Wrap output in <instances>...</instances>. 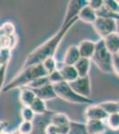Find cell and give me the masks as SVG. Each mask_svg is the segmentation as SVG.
I'll list each match as a JSON object with an SVG mask.
<instances>
[{
	"label": "cell",
	"instance_id": "6da1fadb",
	"mask_svg": "<svg viewBox=\"0 0 119 134\" xmlns=\"http://www.w3.org/2000/svg\"><path fill=\"white\" fill-rule=\"evenodd\" d=\"M77 21H78V17H76L67 25L61 26L60 29L53 37H51L49 40H47L42 45L36 47L35 50H33L31 53L29 54L23 64L21 65V69L31 65L42 64V63L47 58L54 57L56 51H57L63 38Z\"/></svg>",
	"mask_w": 119,
	"mask_h": 134
},
{
	"label": "cell",
	"instance_id": "7a4b0ae2",
	"mask_svg": "<svg viewBox=\"0 0 119 134\" xmlns=\"http://www.w3.org/2000/svg\"><path fill=\"white\" fill-rule=\"evenodd\" d=\"M47 72H45L42 64L28 66L26 68L20 69L19 72L12 78L5 87H4L3 91L8 92L15 88H21L22 87H27L29 83L34 81L36 79L40 77L47 76Z\"/></svg>",
	"mask_w": 119,
	"mask_h": 134
},
{
	"label": "cell",
	"instance_id": "3957f363",
	"mask_svg": "<svg viewBox=\"0 0 119 134\" xmlns=\"http://www.w3.org/2000/svg\"><path fill=\"white\" fill-rule=\"evenodd\" d=\"M113 55L110 54L106 48L103 40H99L96 42L95 52L91 58V61L95 64L99 70L105 73H113V66H112Z\"/></svg>",
	"mask_w": 119,
	"mask_h": 134
},
{
	"label": "cell",
	"instance_id": "277c9868",
	"mask_svg": "<svg viewBox=\"0 0 119 134\" xmlns=\"http://www.w3.org/2000/svg\"><path fill=\"white\" fill-rule=\"evenodd\" d=\"M53 88L55 90V93L57 95V98H60L62 100L68 101L70 103L73 104H92L94 101L92 98H84L80 95L77 94L74 90L71 88L70 84L66 81H61L60 83L54 84Z\"/></svg>",
	"mask_w": 119,
	"mask_h": 134
},
{
	"label": "cell",
	"instance_id": "5b68a950",
	"mask_svg": "<svg viewBox=\"0 0 119 134\" xmlns=\"http://www.w3.org/2000/svg\"><path fill=\"white\" fill-rule=\"evenodd\" d=\"M92 26L101 40H104L107 36L117 32L118 29L117 21L116 20L101 18V17H98Z\"/></svg>",
	"mask_w": 119,
	"mask_h": 134
},
{
	"label": "cell",
	"instance_id": "8992f818",
	"mask_svg": "<svg viewBox=\"0 0 119 134\" xmlns=\"http://www.w3.org/2000/svg\"><path fill=\"white\" fill-rule=\"evenodd\" d=\"M74 91L77 94L84 98H91L92 96V85L89 75L84 77H78L76 81L68 83Z\"/></svg>",
	"mask_w": 119,
	"mask_h": 134
},
{
	"label": "cell",
	"instance_id": "52a82bcc",
	"mask_svg": "<svg viewBox=\"0 0 119 134\" xmlns=\"http://www.w3.org/2000/svg\"><path fill=\"white\" fill-rule=\"evenodd\" d=\"M88 5V0H72L68 2V7L66 10V14L64 16V20L61 26L68 24L76 17H78L79 12L84 6Z\"/></svg>",
	"mask_w": 119,
	"mask_h": 134
},
{
	"label": "cell",
	"instance_id": "ba28073f",
	"mask_svg": "<svg viewBox=\"0 0 119 134\" xmlns=\"http://www.w3.org/2000/svg\"><path fill=\"white\" fill-rule=\"evenodd\" d=\"M84 116L86 121L88 120H99L105 121L108 117V114L99 107V105H90L84 110Z\"/></svg>",
	"mask_w": 119,
	"mask_h": 134
},
{
	"label": "cell",
	"instance_id": "9c48e42d",
	"mask_svg": "<svg viewBox=\"0 0 119 134\" xmlns=\"http://www.w3.org/2000/svg\"><path fill=\"white\" fill-rule=\"evenodd\" d=\"M33 92L35 93L36 98H38L44 101L53 100L57 98V95L53 88V85L51 83L46 84L39 88H31Z\"/></svg>",
	"mask_w": 119,
	"mask_h": 134
},
{
	"label": "cell",
	"instance_id": "30bf717a",
	"mask_svg": "<svg viewBox=\"0 0 119 134\" xmlns=\"http://www.w3.org/2000/svg\"><path fill=\"white\" fill-rule=\"evenodd\" d=\"M80 57L82 58L91 59L93 55L95 48H96V42L89 40H84L77 45Z\"/></svg>",
	"mask_w": 119,
	"mask_h": 134
},
{
	"label": "cell",
	"instance_id": "8fae6325",
	"mask_svg": "<svg viewBox=\"0 0 119 134\" xmlns=\"http://www.w3.org/2000/svg\"><path fill=\"white\" fill-rule=\"evenodd\" d=\"M85 128L88 134H104L108 127L105 121L88 120L85 122Z\"/></svg>",
	"mask_w": 119,
	"mask_h": 134
},
{
	"label": "cell",
	"instance_id": "7c38bea8",
	"mask_svg": "<svg viewBox=\"0 0 119 134\" xmlns=\"http://www.w3.org/2000/svg\"><path fill=\"white\" fill-rule=\"evenodd\" d=\"M57 70H59L61 73L63 81L68 83L76 81L79 77L74 65H66L62 63L61 66H57Z\"/></svg>",
	"mask_w": 119,
	"mask_h": 134
},
{
	"label": "cell",
	"instance_id": "4fadbf2b",
	"mask_svg": "<svg viewBox=\"0 0 119 134\" xmlns=\"http://www.w3.org/2000/svg\"><path fill=\"white\" fill-rule=\"evenodd\" d=\"M106 48L112 55H116L119 53V32H115L107 36L103 40Z\"/></svg>",
	"mask_w": 119,
	"mask_h": 134
},
{
	"label": "cell",
	"instance_id": "5bb4252c",
	"mask_svg": "<svg viewBox=\"0 0 119 134\" xmlns=\"http://www.w3.org/2000/svg\"><path fill=\"white\" fill-rule=\"evenodd\" d=\"M80 58H81V57H80L77 46L72 45V46L68 47V48L67 49L62 63L66 65H75Z\"/></svg>",
	"mask_w": 119,
	"mask_h": 134
},
{
	"label": "cell",
	"instance_id": "9a60e30c",
	"mask_svg": "<svg viewBox=\"0 0 119 134\" xmlns=\"http://www.w3.org/2000/svg\"><path fill=\"white\" fill-rule=\"evenodd\" d=\"M97 18L98 16H97L96 11L92 10L88 5L82 8V10L78 14V20L88 23V24H92Z\"/></svg>",
	"mask_w": 119,
	"mask_h": 134
},
{
	"label": "cell",
	"instance_id": "2e32d148",
	"mask_svg": "<svg viewBox=\"0 0 119 134\" xmlns=\"http://www.w3.org/2000/svg\"><path fill=\"white\" fill-rule=\"evenodd\" d=\"M36 98V95L31 88L22 87L20 88V102L22 107H30Z\"/></svg>",
	"mask_w": 119,
	"mask_h": 134
},
{
	"label": "cell",
	"instance_id": "e0dca14e",
	"mask_svg": "<svg viewBox=\"0 0 119 134\" xmlns=\"http://www.w3.org/2000/svg\"><path fill=\"white\" fill-rule=\"evenodd\" d=\"M91 64H92L91 59L82 58V57L77 62V64H76L74 66L76 68V70H77V73H78L79 77H84V76L89 75Z\"/></svg>",
	"mask_w": 119,
	"mask_h": 134
},
{
	"label": "cell",
	"instance_id": "ac0fdd59",
	"mask_svg": "<svg viewBox=\"0 0 119 134\" xmlns=\"http://www.w3.org/2000/svg\"><path fill=\"white\" fill-rule=\"evenodd\" d=\"M71 120L66 114L63 113H56L51 117L50 124H54L56 126H63V125L70 124Z\"/></svg>",
	"mask_w": 119,
	"mask_h": 134
},
{
	"label": "cell",
	"instance_id": "d6986e66",
	"mask_svg": "<svg viewBox=\"0 0 119 134\" xmlns=\"http://www.w3.org/2000/svg\"><path fill=\"white\" fill-rule=\"evenodd\" d=\"M29 107L32 109V111L34 112L35 114H44L47 113V107L45 101L38 98H35V100L32 102Z\"/></svg>",
	"mask_w": 119,
	"mask_h": 134
},
{
	"label": "cell",
	"instance_id": "ffe728a7",
	"mask_svg": "<svg viewBox=\"0 0 119 134\" xmlns=\"http://www.w3.org/2000/svg\"><path fill=\"white\" fill-rule=\"evenodd\" d=\"M98 105L108 114V115L119 112V105L116 101H104Z\"/></svg>",
	"mask_w": 119,
	"mask_h": 134
},
{
	"label": "cell",
	"instance_id": "44dd1931",
	"mask_svg": "<svg viewBox=\"0 0 119 134\" xmlns=\"http://www.w3.org/2000/svg\"><path fill=\"white\" fill-rule=\"evenodd\" d=\"M107 127L112 131H119V113L112 114L108 115L105 120Z\"/></svg>",
	"mask_w": 119,
	"mask_h": 134
},
{
	"label": "cell",
	"instance_id": "7402d4cb",
	"mask_svg": "<svg viewBox=\"0 0 119 134\" xmlns=\"http://www.w3.org/2000/svg\"><path fill=\"white\" fill-rule=\"evenodd\" d=\"M97 16L101 17V18H107V19H112V20H116L117 21L119 20V14H115V13L111 12L110 10L105 7L104 5L96 12Z\"/></svg>",
	"mask_w": 119,
	"mask_h": 134
},
{
	"label": "cell",
	"instance_id": "603a6c76",
	"mask_svg": "<svg viewBox=\"0 0 119 134\" xmlns=\"http://www.w3.org/2000/svg\"><path fill=\"white\" fill-rule=\"evenodd\" d=\"M42 65L45 70V72H47V74H50L53 72L57 70L58 66V62L56 61L54 57H50L45 59L44 62L42 63Z\"/></svg>",
	"mask_w": 119,
	"mask_h": 134
},
{
	"label": "cell",
	"instance_id": "cb8c5ba5",
	"mask_svg": "<svg viewBox=\"0 0 119 134\" xmlns=\"http://www.w3.org/2000/svg\"><path fill=\"white\" fill-rule=\"evenodd\" d=\"M70 134H88L86 131L85 124L77 122H70Z\"/></svg>",
	"mask_w": 119,
	"mask_h": 134
},
{
	"label": "cell",
	"instance_id": "d4e9b609",
	"mask_svg": "<svg viewBox=\"0 0 119 134\" xmlns=\"http://www.w3.org/2000/svg\"><path fill=\"white\" fill-rule=\"evenodd\" d=\"M21 116L22 121L25 122H33L35 114L29 107H22L21 109Z\"/></svg>",
	"mask_w": 119,
	"mask_h": 134
},
{
	"label": "cell",
	"instance_id": "484cf974",
	"mask_svg": "<svg viewBox=\"0 0 119 134\" xmlns=\"http://www.w3.org/2000/svg\"><path fill=\"white\" fill-rule=\"evenodd\" d=\"M34 125L32 122H25L22 121L19 125L17 131H19L20 134H30L33 131Z\"/></svg>",
	"mask_w": 119,
	"mask_h": 134
},
{
	"label": "cell",
	"instance_id": "4316f807",
	"mask_svg": "<svg viewBox=\"0 0 119 134\" xmlns=\"http://www.w3.org/2000/svg\"><path fill=\"white\" fill-rule=\"evenodd\" d=\"M49 83L50 82H49V80H48V76H44V77H40V78L36 79L34 81H32L31 83H29L27 87L29 88H39L46 85V84H49Z\"/></svg>",
	"mask_w": 119,
	"mask_h": 134
},
{
	"label": "cell",
	"instance_id": "83f0119b",
	"mask_svg": "<svg viewBox=\"0 0 119 134\" xmlns=\"http://www.w3.org/2000/svg\"><path fill=\"white\" fill-rule=\"evenodd\" d=\"M47 76H48L49 82L51 84H53V85L60 83V82H61V81H64L61 73H60L59 70L54 71V72H53L52 73H50V74L47 75Z\"/></svg>",
	"mask_w": 119,
	"mask_h": 134
},
{
	"label": "cell",
	"instance_id": "f1b7e54d",
	"mask_svg": "<svg viewBox=\"0 0 119 134\" xmlns=\"http://www.w3.org/2000/svg\"><path fill=\"white\" fill-rule=\"evenodd\" d=\"M103 5L115 14H119V4L117 0H103Z\"/></svg>",
	"mask_w": 119,
	"mask_h": 134
},
{
	"label": "cell",
	"instance_id": "f546056e",
	"mask_svg": "<svg viewBox=\"0 0 119 134\" xmlns=\"http://www.w3.org/2000/svg\"><path fill=\"white\" fill-rule=\"evenodd\" d=\"M1 29L3 30L4 33L6 37H10L12 36L15 34V26L14 23H10V21H7V23H5L4 24H2Z\"/></svg>",
	"mask_w": 119,
	"mask_h": 134
},
{
	"label": "cell",
	"instance_id": "4dcf8cb0",
	"mask_svg": "<svg viewBox=\"0 0 119 134\" xmlns=\"http://www.w3.org/2000/svg\"><path fill=\"white\" fill-rule=\"evenodd\" d=\"M7 67H8V64H5L0 68V93H1L2 90L4 88V83H5Z\"/></svg>",
	"mask_w": 119,
	"mask_h": 134
},
{
	"label": "cell",
	"instance_id": "1f68e13d",
	"mask_svg": "<svg viewBox=\"0 0 119 134\" xmlns=\"http://www.w3.org/2000/svg\"><path fill=\"white\" fill-rule=\"evenodd\" d=\"M103 4H104L103 0H89V1H88V5H89L92 10L96 11V12L102 7Z\"/></svg>",
	"mask_w": 119,
	"mask_h": 134
},
{
	"label": "cell",
	"instance_id": "d6a6232c",
	"mask_svg": "<svg viewBox=\"0 0 119 134\" xmlns=\"http://www.w3.org/2000/svg\"><path fill=\"white\" fill-rule=\"evenodd\" d=\"M112 66H113V73L119 77V55H113V60H112Z\"/></svg>",
	"mask_w": 119,
	"mask_h": 134
},
{
	"label": "cell",
	"instance_id": "836d02e7",
	"mask_svg": "<svg viewBox=\"0 0 119 134\" xmlns=\"http://www.w3.org/2000/svg\"><path fill=\"white\" fill-rule=\"evenodd\" d=\"M45 134H59L58 133V126H56L54 124H49L45 127Z\"/></svg>",
	"mask_w": 119,
	"mask_h": 134
},
{
	"label": "cell",
	"instance_id": "e575fe53",
	"mask_svg": "<svg viewBox=\"0 0 119 134\" xmlns=\"http://www.w3.org/2000/svg\"><path fill=\"white\" fill-rule=\"evenodd\" d=\"M58 133L59 134H70V124L68 125L58 127Z\"/></svg>",
	"mask_w": 119,
	"mask_h": 134
},
{
	"label": "cell",
	"instance_id": "d590c367",
	"mask_svg": "<svg viewBox=\"0 0 119 134\" xmlns=\"http://www.w3.org/2000/svg\"><path fill=\"white\" fill-rule=\"evenodd\" d=\"M10 50H12L17 45V42H18V38H17L16 34L12 36H10Z\"/></svg>",
	"mask_w": 119,
	"mask_h": 134
},
{
	"label": "cell",
	"instance_id": "8d00e7d4",
	"mask_svg": "<svg viewBox=\"0 0 119 134\" xmlns=\"http://www.w3.org/2000/svg\"><path fill=\"white\" fill-rule=\"evenodd\" d=\"M8 126V122H3V121H0V133L2 131H4L5 130L6 127Z\"/></svg>",
	"mask_w": 119,
	"mask_h": 134
},
{
	"label": "cell",
	"instance_id": "74e56055",
	"mask_svg": "<svg viewBox=\"0 0 119 134\" xmlns=\"http://www.w3.org/2000/svg\"><path fill=\"white\" fill-rule=\"evenodd\" d=\"M3 64H4L3 60H2V58L0 57V68H1V67H2V65H3Z\"/></svg>",
	"mask_w": 119,
	"mask_h": 134
},
{
	"label": "cell",
	"instance_id": "f35d334b",
	"mask_svg": "<svg viewBox=\"0 0 119 134\" xmlns=\"http://www.w3.org/2000/svg\"><path fill=\"white\" fill-rule=\"evenodd\" d=\"M0 134H11V132H8V131H2Z\"/></svg>",
	"mask_w": 119,
	"mask_h": 134
},
{
	"label": "cell",
	"instance_id": "ab89813d",
	"mask_svg": "<svg viewBox=\"0 0 119 134\" xmlns=\"http://www.w3.org/2000/svg\"><path fill=\"white\" fill-rule=\"evenodd\" d=\"M11 134H20V133H19V131L16 130V131H12V132H11Z\"/></svg>",
	"mask_w": 119,
	"mask_h": 134
},
{
	"label": "cell",
	"instance_id": "60d3db41",
	"mask_svg": "<svg viewBox=\"0 0 119 134\" xmlns=\"http://www.w3.org/2000/svg\"><path fill=\"white\" fill-rule=\"evenodd\" d=\"M117 103H118V105H119V100H118V101H117Z\"/></svg>",
	"mask_w": 119,
	"mask_h": 134
},
{
	"label": "cell",
	"instance_id": "b9f144b4",
	"mask_svg": "<svg viewBox=\"0 0 119 134\" xmlns=\"http://www.w3.org/2000/svg\"><path fill=\"white\" fill-rule=\"evenodd\" d=\"M117 55H119V53H118V54H117Z\"/></svg>",
	"mask_w": 119,
	"mask_h": 134
},
{
	"label": "cell",
	"instance_id": "7bdbcfd3",
	"mask_svg": "<svg viewBox=\"0 0 119 134\" xmlns=\"http://www.w3.org/2000/svg\"><path fill=\"white\" fill-rule=\"evenodd\" d=\"M118 113H119V112H118Z\"/></svg>",
	"mask_w": 119,
	"mask_h": 134
}]
</instances>
